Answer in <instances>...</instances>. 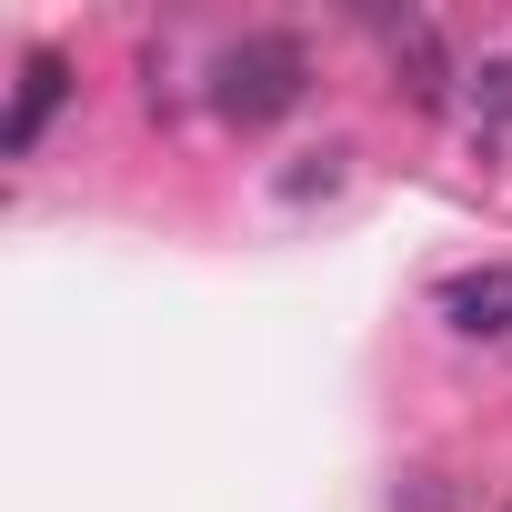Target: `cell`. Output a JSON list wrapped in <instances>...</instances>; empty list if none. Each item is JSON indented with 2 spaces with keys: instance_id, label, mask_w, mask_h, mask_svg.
<instances>
[{
  "instance_id": "cell-1",
  "label": "cell",
  "mask_w": 512,
  "mask_h": 512,
  "mask_svg": "<svg viewBox=\"0 0 512 512\" xmlns=\"http://www.w3.org/2000/svg\"><path fill=\"white\" fill-rule=\"evenodd\" d=\"M302 91H312V61H302L292 31H251V41H231V51L211 61V111H221L231 131H262V121L302 111Z\"/></svg>"
},
{
  "instance_id": "cell-2",
  "label": "cell",
  "mask_w": 512,
  "mask_h": 512,
  "mask_svg": "<svg viewBox=\"0 0 512 512\" xmlns=\"http://www.w3.org/2000/svg\"><path fill=\"white\" fill-rule=\"evenodd\" d=\"M61 101H71V61L61 51H31L21 61V91H11V121H0V161H31L41 131L61 121Z\"/></svg>"
},
{
  "instance_id": "cell-3",
  "label": "cell",
  "mask_w": 512,
  "mask_h": 512,
  "mask_svg": "<svg viewBox=\"0 0 512 512\" xmlns=\"http://www.w3.org/2000/svg\"><path fill=\"white\" fill-rule=\"evenodd\" d=\"M432 312L462 332V342H512V262H482V272H452L432 292Z\"/></svg>"
},
{
  "instance_id": "cell-4",
  "label": "cell",
  "mask_w": 512,
  "mask_h": 512,
  "mask_svg": "<svg viewBox=\"0 0 512 512\" xmlns=\"http://www.w3.org/2000/svg\"><path fill=\"white\" fill-rule=\"evenodd\" d=\"M392 71H402L412 111H442V101H452V61H442V31H432V21H402V31H392Z\"/></svg>"
},
{
  "instance_id": "cell-5",
  "label": "cell",
  "mask_w": 512,
  "mask_h": 512,
  "mask_svg": "<svg viewBox=\"0 0 512 512\" xmlns=\"http://www.w3.org/2000/svg\"><path fill=\"white\" fill-rule=\"evenodd\" d=\"M462 81H472V111H482V121H512V51L482 61V71H462Z\"/></svg>"
}]
</instances>
